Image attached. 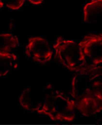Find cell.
I'll use <instances>...</instances> for the list:
<instances>
[{
  "instance_id": "cell-1",
  "label": "cell",
  "mask_w": 102,
  "mask_h": 125,
  "mask_svg": "<svg viewBox=\"0 0 102 125\" xmlns=\"http://www.w3.org/2000/svg\"><path fill=\"white\" fill-rule=\"evenodd\" d=\"M60 60L66 65L73 66L85 60L82 49L75 41L58 37L54 46Z\"/></svg>"
},
{
  "instance_id": "cell-2",
  "label": "cell",
  "mask_w": 102,
  "mask_h": 125,
  "mask_svg": "<svg viewBox=\"0 0 102 125\" xmlns=\"http://www.w3.org/2000/svg\"><path fill=\"white\" fill-rule=\"evenodd\" d=\"M26 52L34 60L40 62L50 60L52 55L47 41L41 36L31 37L29 39Z\"/></svg>"
},
{
  "instance_id": "cell-3",
  "label": "cell",
  "mask_w": 102,
  "mask_h": 125,
  "mask_svg": "<svg viewBox=\"0 0 102 125\" xmlns=\"http://www.w3.org/2000/svg\"><path fill=\"white\" fill-rule=\"evenodd\" d=\"M79 44L83 53L92 59L94 63L102 62V34L87 35Z\"/></svg>"
},
{
  "instance_id": "cell-4",
  "label": "cell",
  "mask_w": 102,
  "mask_h": 125,
  "mask_svg": "<svg viewBox=\"0 0 102 125\" xmlns=\"http://www.w3.org/2000/svg\"><path fill=\"white\" fill-rule=\"evenodd\" d=\"M102 0H91L83 9V21L90 24L97 23L102 20Z\"/></svg>"
},
{
  "instance_id": "cell-5",
  "label": "cell",
  "mask_w": 102,
  "mask_h": 125,
  "mask_svg": "<svg viewBox=\"0 0 102 125\" xmlns=\"http://www.w3.org/2000/svg\"><path fill=\"white\" fill-rule=\"evenodd\" d=\"M19 45V40L15 35L10 33L0 34V52L10 51Z\"/></svg>"
},
{
  "instance_id": "cell-6",
  "label": "cell",
  "mask_w": 102,
  "mask_h": 125,
  "mask_svg": "<svg viewBox=\"0 0 102 125\" xmlns=\"http://www.w3.org/2000/svg\"><path fill=\"white\" fill-rule=\"evenodd\" d=\"M25 0H5L6 5L12 10H19L23 5Z\"/></svg>"
},
{
  "instance_id": "cell-7",
  "label": "cell",
  "mask_w": 102,
  "mask_h": 125,
  "mask_svg": "<svg viewBox=\"0 0 102 125\" xmlns=\"http://www.w3.org/2000/svg\"><path fill=\"white\" fill-rule=\"evenodd\" d=\"M29 2L34 5H39L42 4L44 0H28Z\"/></svg>"
},
{
  "instance_id": "cell-8",
  "label": "cell",
  "mask_w": 102,
  "mask_h": 125,
  "mask_svg": "<svg viewBox=\"0 0 102 125\" xmlns=\"http://www.w3.org/2000/svg\"><path fill=\"white\" fill-rule=\"evenodd\" d=\"M4 6V3L1 1L0 0V9Z\"/></svg>"
}]
</instances>
